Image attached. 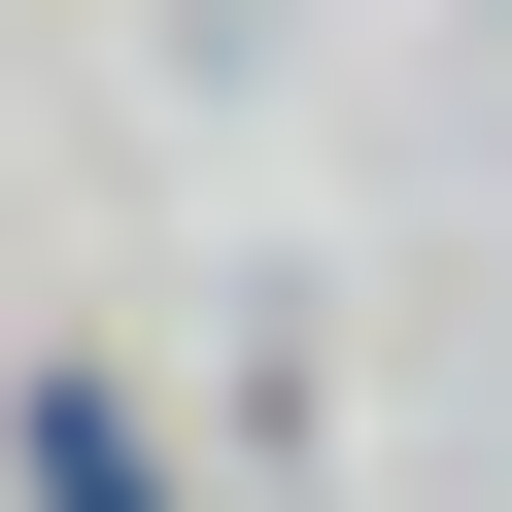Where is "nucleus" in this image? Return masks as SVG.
Listing matches in <instances>:
<instances>
[{"instance_id":"nucleus-1","label":"nucleus","mask_w":512,"mask_h":512,"mask_svg":"<svg viewBox=\"0 0 512 512\" xmlns=\"http://www.w3.org/2000/svg\"><path fill=\"white\" fill-rule=\"evenodd\" d=\"M35 512H171V478H137V410H35Z\"/></svg>"}]
</instances>
